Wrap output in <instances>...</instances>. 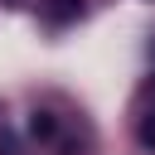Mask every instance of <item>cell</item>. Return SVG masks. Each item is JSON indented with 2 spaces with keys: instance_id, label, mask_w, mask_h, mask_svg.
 I'll use <instances>...</instances> for the list:
<instances>
[{
  "instance_id": "obj_1",
  "label": "cell",
  "mask_w": 155,
  "mask_h": 155,
  "mask_svg": "<svg viewBox=\"0 0 155 155\" xmlns=\"http://www.w3.org/2000/svg\"><path fill=\"white\" fill-rule=\"evenodd\" d=\"M29 126H34V136H44V140H48V136H53V131H58V126H53V116H48V111H39V116H34V121H29Z\"/></svg>"
},
{
  "instance_id": "obj_2",
  "label": "cell",
  "mask_w": 155,
  "mask_h": 155,
  "mask_svg": "<svg viewBox=\"0 0 155 155\" xmlns=\"http://www.w3.org/2000/svg\"><path fill=\"white\" fill-rule=\"evenodd\" d=\"M140 145H155V111H145L140 121Z\"/></svg>"
}]
</instances>
